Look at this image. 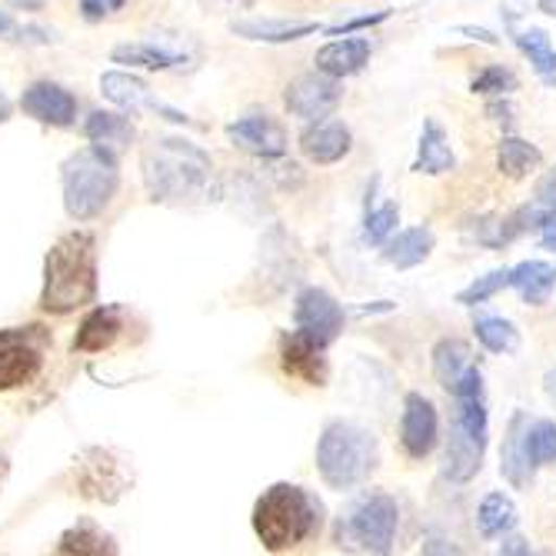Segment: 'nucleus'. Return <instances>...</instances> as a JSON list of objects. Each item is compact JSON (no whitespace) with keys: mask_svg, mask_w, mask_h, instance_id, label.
<instances>
[{"mask_svg":"<svg viewBox=\"0 0 556 556\" xmlns=\"http://www.w3.org/2000/svg\"><path fill=\"white\" fill-rule=\"evenodd\" d=\"M470 90L473 93H510V90H517V77L507 67H486L480 77H473Z\"/></svg>","mask_w":556,"mask_h":556,"instance_id":"obj_33","label":"nucleus"},{"mask_svg":"<svg viewBox=\"0 0 556 556\" xmlns=\"http://www.w3.org/2000/svg\"><path fill=\"white\" fill-rule=\"evenodd\" d=\"M527 430H530V420H527V414L517 410L507 427V437H503V450H500V473L517 490L533 483V467H536L530 457V446H527Z\"/></svg>","mask_w":556,"mask_h":556,"instance_id":"obj_13","label":"nucleus"},{"mask_svg":"<svg viewBox=\"0 0 556 556\" xmlns=\"http://www.w3.org/2000/svg\"><path fill=\"white\" fill-rule=\"evenodd\" d=\"M100 87H104V93H108L111 100H117V104H124V108H140V104L161 108L157 100L147 93V87H143L140 80L127 77V74H108L104 80H100Z\"/></svg>","mask_w":556,"mask_h":556,"instance_id":"obj_29","label":"nucleus"},{"mask_svg":"<svg viewBox=\"0 0 556 556\" xmlns=\"http://www.w3.org/2000/svg\"><path fill=\"white\" fill-rule=\"evenodd\" d=\"M50 333L37 324L0 330V390H17L30 383L47 357Z\"/></svg>","mask_w":556,"mask_h":556,"instance_id":"obj_7","label":"nucleus"},{"mask_svg":"<svg viewBox=\"0 0 556 556\" xmlns=\"http://www.w3.org/2000/svg\"><path fill=\"white\" fill-rule=\"evenodd\" d=\"M440 437V420L433 403L424 393H410L403 400V417H400V443L407 450V457L424 460L433 453Z\"/></svg>","mask_w":556,"mask_h":556,"instance_id":"obj_9","label":"nucleus"},{"mask_svg":"<svg viewBox=\"0 0 556 556\" xmlns=\"http://www.w3.org/2000/svg\"><path fill=\"white\" fill-rule=\"evenodd\" d=\"M536 204L543 211H556V167L540 177V184H536Z\"/></svg>","mask_w":556,"mask_h":556,"instance_id":"obj_35","label":"nucleus"},{"mask_svg":"<svg viewBox=\"0 0 556 556\" xmlns=\"http://www.w3.org/2000/svg\"><path fill=\"white\" fill-rule=\"evenodd\" d=\"M117 190V164L111 150L87 147L64 164V204L77 220H90L104 214Z\"/></svg>","mask_w":556,"mask_h":556,"instance_id":"obj_5","label":"nucleus"},{"mask_svg":"<svg viewBox=\"0 0 556 556\" xmlns=\"http://www.w3.org/2000/svg\"><path fill=\"white\" fill-rule=\"evenodd\" d=\"M400 510L396 500L387 493H370L340 523V543L346 540L350 549L361 553H390L396 543Z\"/></svg>","mask_w":556,"mask_h":556,"instance_id":"obj_6","label":"nucleus"},{"mask_svg":"<svg viewBox=\"0 0 556 556\" xmlns=\"http://www.w3.org/2000/svg\"><path fill=\"white\" fill-rule=\"evenodd\" d=\"M464 34H470V37H477V40H483V43H500L490 30H477V27H460Z\"/></svg>","mask_w":556,"mask_h":556,"instance_id":"obj_40","label":"nucleus"},{"mask_svg":"<svg viewBox=\"0 0 556 556\" xmlns=\"http://www.w3.org/2000/svg\"><path fill=\"white\" fill-rule=\"evenodd\" d=\"M377 467V440L370 430L337 420L324 430L317 443V470L327 486L353 490L361 486Z\"/></svg>","mask_w":556,"mask_h":556,"instance_id":"obj_4","label":"nucleus"},{"mask_svg":"<svg viewBox=\"0 0 556 556\" xmlns=\"http://www.w3.org/2000/svg\"><path fill=\"white\" fill-rule=\"evenodd\" d=\"M543 383H546V396H549V400L556 403V367H553V370L546 374V380H543Z\"/></svg>","mask_w":556,"mask_h":556,"instance_id":"obj_42","label":"nucleus"},{"mask_svg":"<svg viewBox=\"0 0 556 556\" xmlns=\"http://www.w3.org/2000/svg\"><path fill=\"white\" fill-rule=\"evenodd\" d=\"M4 30H11V17H8V14H0V34H4Z\"/></svg>","mask_w":556,"mask_h":556,"instance_id":"obj_45","label":"nucleus"},{"mask_svg":"<svg viewBox=\"0 0 556 556\" xmlns=\"http://www.w3.org/2000/svg\"><path fill=\"white\" fill-rule=\"evenodd\" d=\"M470 367H473V357H470V346L464 340H440L433 346V374H437L443 390L453 393V387L460 383V377Z\"/></svg>","mask_w":556,"mask_h":556,"instance_id":"obj_21","label":"nucleus"},{"mask_svg":"<svg viewBox=\"0 0 556 556\" xmlns=\"http://www.w3.org/2000/svg\"><path fill=\"white\" fill-rule=\"evenodd\" d=\"M97 293V250L90 233H67L47 254V283L40 307L47 314H74Z\"/></svg>","mask_w":556,"mask_h":556,"instance_id":"obj_2","label":"nucleus"},{"mask_svg":"<svg viewBox=\"0 0 556 556\" xmlns=\"http://www.w3.org/2000/svg\"><path fill=\"white\" fill-rule=\"evenodd\" d=\"M503 287H510V270H490L486 277H477L470 287H464L460 293H457V300L464 303V307H473V303H483V300H490L496 290H503Z\"/></svg>","mask_w":556,"mask_h":556,"instance_id":"obj_31","label":"nucleus"},{"mask_svg":"<svg viewBox=\"0 0 556 556\" xmlns=\"http://www.w3.org/2000/svg\"><path fill=\"white\" fill-rule=\"evenodd\" d=\"M227 137L254 157H280L287 150V134L270 117H243L227 127Z\"/></svg>","mask_w":556,"mask_h":556,"instance_id":"obj_14","label":"nucleus"},{"mask_svg":"<svg viewBox=\"0 0 556 556\" xmlns=\"http://www.w3.org/2000/svg\"><path fill=\"white\" fill-rule=\"evenodd\" d=\"M510 287L533 307L549 300L553 287H556V267L546 261H523L510 270Z\"/></svg>","mask_w":556,"mask_h":556,"instance_id":"obj_19","label":"nucleus"},{"mask_svg":"<svg viewBox=\"0 0 556 556\" xmlns=\"http://www.w3.org/2000/svg\"><path fill=\"white\" fill-rule=\"evenodd\" d=\"M143 177L161 200H197L211 190L214 164L187 140H161L143 154Z\"/></svg>","mask_w":556,"mask_h":556,"instance_id":"obj_3","label":"nucleus"},{"mask_svg":"<svg viewBox=\"0 0 556 556\" xmlns=\"http://www.w3.org/2000/svg\"><path fill=\"white\" fill-rule=\"evenodd\" d=\"M540 161H543V154L523 137H503L500 147H496V167H500V174H507L510 180L527 177L530 170L540 167Z\"/></svg>","mask_w":556,"mask_h":556,"instance_id":"obj_24","label":"nucleus"},{"mask_svg":"<svg viewBox=\"0 0 556 556\" xmlns=\"http://www.w3.org/2000/svg\"><path fill=\"white\" fill-rule=\"evenodd\" d=\"M483 450H486V443L473 440L457 420H453L450 437H446V453H443V477L453 483L473 480L483 464Z\"/></svg>","mask_w":556,"mask_h":556,"instance_id":"obj_15","label":"nucleus"},{"mask_svg":"<svg viewBox=\"0 0 556 556\" xmlns=\"http://www.w3.org/2000/svg\"><path fill=\"white\" fill-rule=\"evenodd\" d=\"M396 220H400V207H396V204H383L380 211H374V214L367 217V230H364V237H367L370 243H383V240H387V233L396 227Z\"/></svg>","mask_w":556,"mask_h":556,"instance_id":"obj_34","label":"nucleus"},{"mask_svg":"<svg viewBox=\"0 0 556 556\" xmlns=\"http://www.w3.org/2000/svg\"><path fill=\"white\" fill-rule=\"evenodd\" d=\"M233 30L247 40H267V43H287V40H300L317 34L314 21H240L233 24Z\"/></svg>","mask_w":556,"mask_h":556,"instance_id":"obj_22","label":"nucleus"},{"mask_svg":"<svg viewBox=\"0 0 556 556\" xmlns=\"http://www.w3.org/2000/svg\"><path fill=\"white\" fill-rule=\"evenodd\" d=\"M370 61V40L364 37H343V40H330L327 47H320L317 54V71L330 74V77H350L364 71V64Z\"/></svg>","mask_w":556,"mask_h":556,"instance_id":"obj_16","label":"nucleus"},{"mask_svg":"<svg viewBox=\"0 0 556 556\" xmlns=\"http://www.w3.org/2000/svg\"><path fill=\"white\" fill-rule=\"evenodd\" d=\"M320 527H324V503L296 483L270 486L254 507V533L274 553L314 540Z\"/></svg>","mask_w":556,"mask_h":556,"instance_id":"obj_1","label":"nucleus"},{"mask_svg":"<svg viewBox=\"0 0 556 556\" xmlns=\"http://www.w3.org/2000/svg\"><path fill=\"white\" fill-rule=\"evenodd\" d=\"M21 108H24V114H30L40 124H50V127H67L77 117V100L64 87L43 84V80L40 84H30L24 90Z\"/></svg>","mask_w":556,"mask_h":556,"instance_id":"obj_12","label":"nucleus"},{"mask_svg":"<svg viewBox=\"0 0 556 556\" xmlns=\"http://www.w3.org/2000/svg\"><path fill=\"white\" fill-rule=\"evenodd\" d=\"M473 330H477V340L490 353H514L520 346V330L503 317H483V320H477Z\"/></svg>","mask_w":556,"mask_h":556,"instance_id":"obj_28","label":"nucleus"},{"mask_svg":"<svg viewBox=\"0 0 556 556\" xmlns=\"http://www.w3.org/2000/svg\"><path fill=\"white\" fill-rule=\"evenodd\" d=\"M514 40H517V47L523 50V54L530 58V64L540 74V80L556 87V47L549 43V37L543 30H536V27H517Z\"/></svg>","mask_w":556,"mask_h":556,"instance_id":"obj_23","label":"nucleus"},{"mask_svg":"<svg viewBox=\"0 0 556 556\" xmlns=\"http://www.w3.org/2000/svg\"><path fill=\"white\" fill-rule=\"evenodd\" d=\"M543 243L549 247V250H556V211H549V217H543Z\"/></svg>","mask_w":556,"mask_h":556,"instance_id":"obj_38","label":"nucleus"},{"mask_svg":"<svg viewBox=\"0 0 556 556\" xmlns=\"http://www.w3.org/2000/svg\"><path fill=\"white\" fill-rule=\"evenodd\" d=\"M527 446L536 467L556 464V424L553 420H536L527 430Z\"/></svg>","mask_w":556,"mask_h":556,"instance_id":"obj_30","label":"nucleus"},{"mask_svg":"<svg viewBox=\"0 0 556 556\" xmlns=\"http://www.w3.org/2000/svg\"><path fill=\"white\" fill-rule=\"evenodd\" d=\"M8 4H14V8H24V11H40L47 0H8Z\"/></svg>","mask_w":556,"mask_h":556,"instance_id":"obj_41","label":"nucleus"},{"mask_svg":"<svg viewBox=\"0 0 556 556\" xmlns=\"http://www.w3.org/2000/svg\"><path fill=\"white\" fill-rule=\"evenodd\" d=\"M390 17V11H380V14H364V17H353L346 24H337L330 34H353V30H364V27H374V24H383Z\"/></svg>","mask_w":556,"mask_h":556,"instance_id":"obj_36","label":"nucleus"},{"mask_svg":"<svg viewBox=\"0 0 556 556\" xmlns=\"http://www.w3.org/2000/svg\"><path fill=\"white\" fill-rule=\"evenodd\" d=\"M11 117V100L4 97V93H0V124H4Z\"/></svg>","mask_w":556,"mask_h":556,"instance_id":"obj_43","label":"nucleus"},{"mask_svg":"<svg viewBox=\"0 0 556 556\" xmlns=\"http://www.w3.org/2000/svg\"><path fill=\"white\" fill-rule=\"evenodd\" d=\"M340 84L330 74H303L287 87V111L303 121H320L340 104Z\"/></svg>","mask_w":556,"mask_h":556,"instance_id":"obj_10","label":"nucleus"},{"mask_svg":"<svg viewBox=\"0 0 556 556\" xmlns=\"http://www.w3.org/2000/svg\"><path fill=\"white\" fill-rule=\"evenodd\" d=\"M500 553H520V556H527V553H533V546H530L527 540L514 536V540H503V543H500Z\"/></svg>","mask_w":556,"mask_h":556,"instance_id":"obj_39","label":"nucleus"},{"mask_svg":"<svg viewBox=\"0 0 556 556\" xmlns=\"http://www.w3.org/2000/svg\"><path fill=\"white\" fill-rule=\"evenodd\" d=\"M414 170H417V174H427V177H440V174L453 170V150H450V137H446V130H443L437 121H427V124H424L420 147H417V161H414Z\"/></svg>","mask_w":556,"mask_h":556,"instance_id":"obj_18","label":"nucleus"},{"mask_svg":"<svg viewBox=\"0 0 556 556\" xmlns=\"http://www.w3.org/2000/svg\"><path fill=\"white\" fill-rule=\"evenodd\" d=\"M477 527L483 536H503L517 527V507L507 493H486L480 510H477Z\"/></svg>","mask_w":556,"mask_h":556,"instance_id":"obj_26","label":"nucleus"},{"mask_svg":"<svg viewBox=\"0 0 556 556\" xmlns=\"http://www.w3.org/2000/svg\"><path fill=\"white\" fill-rule=\"evenodd\" d=\"M433 250V230L427 227H414V230H403L387 250H383V261L396 270H410L417 264H424Z\"/></svg>","mask_w":556,"mask_h":556,"instance_id":"obj_20","label":"nucleus"},{"mask_svg":"<svg viewBox=\"0 0 556 556\" xmlns=\"http://www.w3.org/2000/svg\"><path fill=\"white\" fill-rule=\"evenodd\" d=\"M536 4H540V11H543V14L556 17V0H536Z\"/></svg>","mask_w":556,"mask_h":556,"instance_id":"obj_44","label":"nucleus"},{"mask_svg":"<svg viewBox=\"0 0 556 556\" xmlns=\"http://www.w3.org/2000/svg\"><path fill=\"white\" fill-rule=\"evenodd\" d=\"M114 61H130V64H140L150 71H164V67H174L180 58L164 54V50H154V47H121V50H114Z\"/></svg>","mask_w":556,"mask_h":556,"instance_id":"obj_32","label":"nucleus"},{"mask_svg":"<svg viewBox=\"0 0 556 556\" xmlns=\"http://www.w3.org/2000/svg\"><path fill=\"white\" fill-rule=\"evenodd\" d=\"M117 333H121V311H114V307H100V311H93V314L84 320V327H80L74 346H77V350H108V346L117 340Z\"/></svg>","mask_w":556,"mask_h":556,"instance_id":"obj_25","label":"nucleus"},{"mask_svg":"<svg viewBox=\"0 0 556 556\" xmlns=\"http://www.w3.org/2000/svg\"><path fill=\"white\" fill-rule=\"evenodd\" d=\"M124 0H84V11L87 17H100V14H108L111 8H121Z\"/></svg>","mask_w":556,"mask_h":556,"instance_id":"obj_37","label":"nucleus"},{"mask_svg":"<svg viewBox=\"0 0 556 556\" xmlns=\"http://www.w3.org/2000/svg\"><path fill=\"white\" fill-rule=\"evenodd\" d=\"M296 330H303L307 337H314L317 343L330 346L340 337V330H343L340 303L327 290L307 287L296 296Z\"/></svg>","mask_w":556,"mask_h":556,"instance_id":"obj_8","label":"nucleus"},{"mask_svg":"<svg viewBox=\"0 0 556 556\" xmlns=\"http://www.w3.org/2000/svg\"><path fill=\"white\" fill-rule=\"evenodd\" d=\"M87 137L104 147V150H124L130 140H134V124L121 114H104L97 111L90 121H87Z\"/></svg>","mask_w":556,"mask_h":556,"instance_id":"obj_27","label":"nucleus"},{"mask_svg":"<svg viewBox=\"0 0 556 556\" xmlns=\"http://www.w3.org/2000/svg\"><path fill=\"white\" fill-rule=\"evenodd\" d=\"M300 150L307 154L314 164H337L350 154V130L343 124H317L311 130H303Z\"/></svg>","mask_w":556,"mask_h":556,"instance_id":"obj_17","label":"nucleus"},{"mask_svg":"<svg viewBox=\"0 0 556 556\" xmlns=\"http://www.w3.org/2000/svg\"><path fill=\"white\" fill-rule=\"evenodd\" d=\"M324 343H317L314 337H307L303 330H293L290 337H283L280 343V364L290 377L311 383V387H324L327 383V357H324Z\"/></svg>","mask_w":556,"mask_h":556,"instance_id":"obj_11","label":"nucleus"}]
</instances>
